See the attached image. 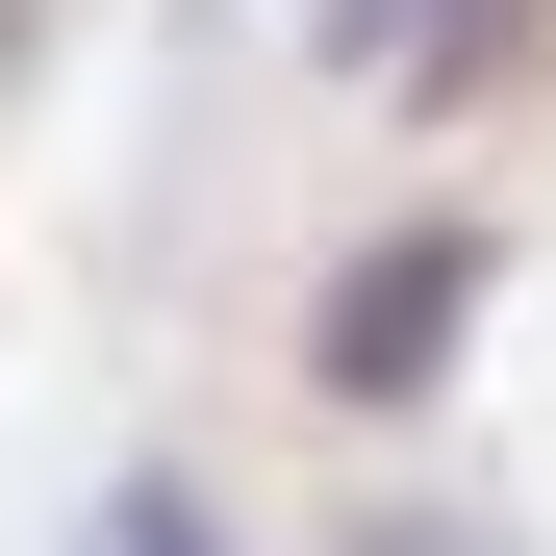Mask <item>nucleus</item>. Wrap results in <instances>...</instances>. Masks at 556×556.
<instances>
[{
    "label": "nucleus",
    "mask_w": 556,
    "mask_h": 556,
    "mask_svg": "<svg viewBox=\"0 0 556 556\" xmlns=\"http://www.w3.org/2000/svg\"><path fill=\"white\" fill-rule=\"evenodd\" d=\"M430 329H455V253H405V278H354V329H329V380H430Z\"/></svg>",
    "instance_id": "obj_1"
}]
</instances>
